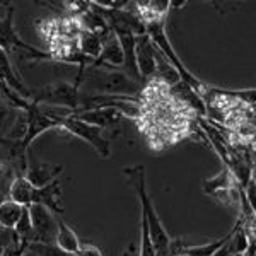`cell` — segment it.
<instances>
[{
    "label": "cell",
    "instance_id": "obj_1",
    "mask_svg": "<svg viewBox=\"0 0 256 256\" xmlns=\"http://www.w3.org/2000/svg\"><path fill=\"white\" fill-rule=\"evenodd\" d=\"M123 174L126 176L128 184H130V186L135 190V193H137L140 214H142L147 220L148 234H150V241H152V244H154L156 256H160L168 250L169 242H171V238H169L168 230L164 229L158 210L154 207V202H152V198L147 192L146 168L137 164V166L123 169Z\"/></svg>",
    "mask_w": 256,
    "mask_h": 256
},
{
    "label": "cell",
    "instance_id": "obj_2",
    "mask_svg": "<svg viewBox=\"0 0 256 256\" xmlns=\"http://www.w3.org/2000/svg\"><path fill=\"white\" fill-rule=\"evenodd\" d=\"M60 180H55L53 183L43 188H36L24 176H16L9 190H7V198L16 202L20 207L41 205V207H46L50 212L55 214L56 217H62L64 208L60 205Z\"/></svg>",
    "mask_w": 256,
    "mask_h": 256
},
{
    "label": "cell",
    "instance_id": "obj_3",
    "mask_svg": "<svg viewBox=\"0 0 256 256\" xmlns=\"http://www.w3.org/2000/svg\"><path fill=\"white\" fill-rule=\"evenodd\" d=\"M146 26V34L150 38V41L154 43V46L158 48V52L166 58L172 67L176 68V72L180 74L181 80L184 84H188L200 98L205 96V92L208 90V84L202 82L195 74H192L186 68V65L181 62V58L178 56V53L172 48L171 41H169L166 34V18H156V19H148L144 22Z\"/></svg>",
    "mask_w": 256,
    "mask_h": 256
},
{
    "label": "cell",
    "instance_id": "obj_4",
    "mask_svg": "<svg viewBox=\"0 0 256 256\" xmlns=\"http://www.w3.org/2000/svg\"><path fill=\"white\" fill-rule=\"evenodd\" d=\"M80 84H89L90 89L106 96H137L144 88L142 82H135L120 68L102 67L86 68Z\"/></svg>",
    "mask_w": 256,
    "mask_h": 256
},
{
    "label": "cell",
    "instance_id": "obj_5",
    "mask_svg": "<svg viewBox=\"0 0 256 256\" xmlns=\"http://www.w3.org/2000/svg\"><path fill=\"white\" fill-rule=\"evenodd\" d=\"M80 84L79 82H53V84L43 86L40 89L31 90L30 102L40 106H50V108L68 110L70 113L79 110L80 102Z\"/></svg>",
    "mask_w": 256,
    "mask_h": 256
},
{
    "label": "cell",
    "instance_id": "obj_6",
    "mask_svg": "<svg viewBox=\"0 0 256 256\" xmlns=\"http://www.w3.org/2000/svg\"><path fill=\"white\" fill-rule=\"evenodd\" d=\"M58 128H62V130L67 132L70 135H74V137L88 142L102 159H108L111 156V142L104 135L102 128L88 125V123L79 122V120L72 116H62L58 122Z\"/></svg>",
    "mask_w": 256,
    "mask_h": 256
},
{
    "label": "cell",
    "instance_id": "obj_7",
    "mask_svg": "<svg viewBox=\"0 0 256 256\" xmlns=\"http://www.w3.org/2000/svg\"><path fill=\"white\" fill-rule=\"evenodd\" d=\"M30 217L32 232H34V242L43 244H55L56 236V217L53 212H50L46 207L41 205H30Z\"/></svg>",
    "mask_w": 256,
    "mask_h": 256
},
{
    "label": "cell",
    "instance_id": "obj_8",
    "mask_svg": "<svg viewBox=\"0 0 256 256\" xmlns=\"http://www.w3.org/2000/svg\"><path fill=\"white\" fill-rule=\"evenodd\" d=\"M156 53H158V50L147 34H140L135 38V62H137L138 76L142 82L154 79Z\"/></svg>",
    "mask_w": 256,
    "mask_h": 256
},
{
    "label": "cell",
    "instance_id": "obj_9",
    "mask_svg": "<svg viewBox=\"0 0 256 256\" xmlns=\"http://www.w3.org/2000/svg\"><path fill=\"white\" fill-rule=\"evenodd\" d=\"M68 116L84 122L88 125H94L99 128H108L111 125H118L122 114L113 108H96V110H76L68 114Z\"/></svg>",
    "mask_w": 256,
    "mask_h": 256
},
{
    "label": "cell",
    "instance_id": "obj_10",
    "mask_svg": "<svg viewBox=\"0 0 256 256\" xmlns=\"http://www.w3.org/2000/svg\"><path fill=\"white\" fill-rule=\"evenodd\" d=\"M64 171V166L62 164H46V162H40L34 164V166L28 168L26 172H24V178L36 188H43L46 184L53 183L56 178L60 176V172Z\"/></svg>",
    "mask_w": 256,
    "mask_h": 256
},
{
    "label": "cell",
    "instance_id": "obj_11",
    "mask_svg": "<svg viewBox=\"0 0 256 256\" xmlns=\"http://www.w3.org/2000/svg\"><path fill=\"white\" fill-rule=\"evenodd\" d=\"M234 186H239L236 178L232 176V172L229 171L226 166L220 169V171L217 172L214 178H208V180L204 181V184H202V188H204L205 195L216 198L218 193L226 192V190H230Z\"/></svg>",
    "mask_w": 256,
    "mask_h": 256
},
{
    "label": "cell",
    "instance_id": "obj_12",
    "mask_svg": "<svg viewBox=\"0 0 256 256\" xmlns=\"http://www.w3.org/2000/svg\"><path fill=\"white\" fill-rule=\"evenodd\" d=\"M80 239L77 236L76 230L70 227L62 217L56 218V236H55V246L60 250L67 251V253L76 254L77 250L80 248Z\"/></svg>",
    "mask_w": 256,
    "mask_h": 256
},
{
    "label": "cell",
    "instance_id": "obj_13",
    "mask_svg": "<svg viewBox=\"0 0 256 256\" xmlns=\"http://www.w3.org/2000/svg\"><path fill=\"white\" fill-rule=\"evenodd\" d=\"M22 208L16 202L9 200V198H2L0 202V229L4 230H14L18 226L20 216H22Z\"/></svg>",
    "mask_w": 256,
    "mask_h": 256
},
{
    "label": "cell",
    "instance_id": "obj_14",
    "mask_svg": "<svg viewBox=\"0 0 256 256\" xmlns=\"http://www.w3.org/2000/svg\"><path fill=\"white\" fill-rule=\"evenodd\" d=\"M77 48L82 55H86L88 58H92L96 62L101 55V50H102V40L101 36L96 34V32H90L82 30L79 34V40H77Z\"/></svg>",
    "mask_w": 256,
    "mask_h": 256
},
{
    "label": "cell",
    "instance_id": "obj_15",
    "mask_svg": "<svg viewBox=\"0 0 256 256\" xmlns=\"http://www.w3.org/2000/svg\"><path fill=\"white\" fill-rule=\"evenodd\" d=\"M28 251L34 253L36 256H76L60 250L55 244H43V242H31V244H28Z\"/></svg>",
    "mask_w": 256,
    "mask_h": 256
},
{
    "label": "cell",
    "instance_id": "obj_16",
    "mask_svg": "<svg viewBox=\"0 0 256 256\" xmlns=\"http://www.w3.org/2000/svg\"><path fill=\"white\" fill-rule=\"evenodd\" d=\"M76 256H104L102 251L99 250L92 242H80V248L77 250Z\"/></svg>",
    "mask_w": 256,
    "mask_h": 256
}]
</instances>
